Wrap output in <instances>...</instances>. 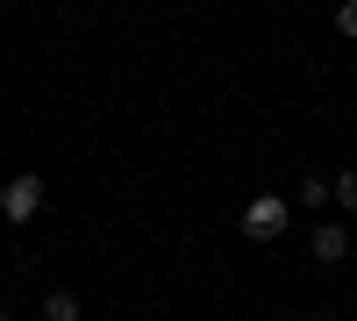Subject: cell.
I'll list each match as a JSON object with an SVG mask.
<instances>
[{
	"label": "cell",
	"instance_id": "obj_1",
	"mask_svg": "<svg viewBox=\"0 0 357 321\" xmlns=\"http://www.w3.org/2000/svg\"><path fill=\"white\" fill-rule=\"evenodd\" d=\"M0 214H8L15 228H29L43 214V179H36V171H15V179L0 186Z\"/></svg>",
	"mask_w": 357,
	"mask_h": 321
},
{
	"label": "cell",
	"instance_id": "obj_2",
	"mask_svg": "<svg viewBox=\"0 0 357 321\" xmlns=\"http://www.w3.org/2000/svg\"><path fill=\"white\" fill-rule=\"evenodd\" d=\"M243 236H250V243H279V236H286V200H279V193H257L250 208H243Z\"/></svg>",
	"mask_w": 357,
	"mask_h": 321
},
{
	"label": "cell",
	"instance_id": "obj_3",
	"mask_svg": "<svg viewBox=\"0 0 357 321\" xmlns=\"http://www.w3.org/2000/svg\"><path fill=\"white\" fill-rule=\"evenodd\" d=\"M350 257V228L343 221H314V265H343Z\"/></svg>",
	"mask_w": 357,
	"mask_h": 321
},
{
	"label": "cell",
	"instance_id": "obj_4",
	"mask_svg": "<svg viewBox=\"0 0 357 321\" xmlns=\"http://www.w3.org/2000/svg\"><path fill=\"white\" fill-rule=\"evenodd\" d=\"M43 321H79V293L72 285H50L43 293Z\"/></svg>",
	"mask_w": 357,
	"mask_h": 321
},
{
	"label": "cell",
	"instance_id": "obj_5",
	"mask_svg": "<svg viewBox=\"0 0 357 321\" xmlns=\"http://www.w3.org/2000/svg\"><path fill=\"white\" fill-rule=\"evenodd\" d=\"M329 200H336V179H321V171H307V179H301V208H329Z\"/></svg>",
	"mask_w": 357,
	"mask_h": 321
},
{
	"label": "cell",
	"instance_id": "obj_6",
	"mask_svg": "<svg viewBox=\"0 0 357 321\" xmlns=\"http://www.w3.org/2000/svg\"><path fill=\"white\" fill-rule=\"evenodd\" d=\"M336 208L357 214V171H336Z\"/></svg>",
	"mask_w": 357,
	"mask_h": 321
},
{
	"label": "cell",
	"instance_id": "obj_7",
	"mask_svg": "<svg viewBox=\"0 0 357 321\" xmlns=\"http://www.w3.org/2000/svg\"><path fill=\"white\" fill-rule=\"evenodd\" d=\"M336 29H343V36H357V0H350V8H336Z\"/></svg>",
	"mask_w": 357,
	"mask_h": 321
},
{
	"label": "cell",
	"instance_id": "obj_8",
	"mask_svg": "<svg viewBox=\"0 0 357 321\" xmlns=\"http://www.w3.org/2000/svg\"><path fill=\"white\" fill-rule=\"evenodd\" d=\"M0 321H8V307H0Z\"/></svg>",
	"mask_w": 357,
	"mask_h": 321
}]
</instances>
